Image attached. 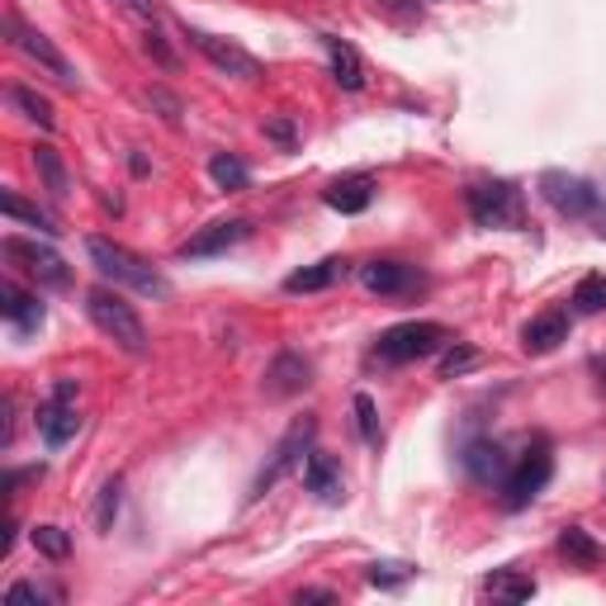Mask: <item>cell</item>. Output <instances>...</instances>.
Returning <instances> with one entry per match:
<instances>
[{
	"label": "cell",
	"mask_w": 606,
	"mask_h": 606,
	"mask_svg": "<svg viewBox=\"0 0 606 606\" xmlns=\"http://www.w3.org/2000/svg\"><path fill=\"white\" fill-rule=\"evenodd\" d=\"M86 313H90V323L100 327L119 350H129V356H148V350H152L148 323H142L138 309L119 290H109V284H95V290H86Z\"/></svg>",
	"instance_id": "obj_1"
},
{
	"label": "cell",
	"mask_w": 606,
	"mask_h": 606,
	"mask_svg": "<svg viewBox=\"0 0 606 606\" xmlns=\"http://www.w3.org/2000/svg\"><path fill=\"white\" fill-rule=\"evenodd\" d=\"M86 257H90V266L100 270L109 284H129V290L148 294V299H166L171 294V284L162 280V270H152L142 257H133V251L119 247V242H109V237H90Z\"/></svg>",
	"instance_id": "obj_2"
},
{
	"label": "cell",
	"mask_w": 606,
	"mask_h": 606,
	"mask_svg": "<svg viewBox=\"0 0 606 606\" xmlns=\"http://www.w3.org/2000/svg\"><path fill=\"white\" fill-rule=\"evenodd\" d=\"M441 346H451V327L432 323V317H412V323H398L389 332H379L375 356L385 365H412V360L436 356Z\"/></svg>",
	"instance_id": "obj_3"
},
{
	"label": "cell",
	"mask_w": 606,
	"mask_h": 606,
	"mask_svg": "<svg viewBox=\"0 0 606 606\" xmlns=\"http://www.w3.org/2000/svg\"><path fill=\"white\" fill-rule=\"evenodd\" d=\"M550 474H554V455H550V445H545V441L526 445V455H517V459H512V469H507V478H502V507H512V512L531 507V502L540 498V493H545Z\"/></svg>",
	"instance_id": "obj_4"
},
{
	"label": "cell",
	"mask_w": 606,
	"mask_h": 606,
	"mask_svg": "<svg viewBox=\"0 0 606 606\" xmlns=\"http://www.w3.org/2000/svg\"><path fill=\"white\" fill-rule=\"evenodd\" d=\"M313 436H317V418H299V422L290 426V432L280 436V445H275V451H270L266 469L257 474V484H251V493H247V498H251V502H257V498H266V493L275 488L284 474H294V469L303 465V459L313 455Z\"/></svg>",
	"instance_id": "obj_5"
},
{
	"label": "cell",
	"mask_w": 606,
	"mask_h": 606,
	"mask_svg": "<svg viewBox=\"0 0 606 606\" xmlns=\"http://www.w3.org/2000/svg\"><path fill=\"white\" fill-rule=\"evenodd\" d=\"M465 204H469V218L478 228H521V190L512 181H478L465 190Z\"/></svg>",
	"instance_id": "obj_6"
},
{
	"label": "cell",
	"mask_w": 606,
	"mask_h": 606,
	"mask_svg": "<svg viewBox=\"0 0 606 606\" xmlns=\"http://www.w3.org/2000/svg\"><path fill=\"white\" fill-rule=\"evenodd\" d=\"M0 251H6V261L20 266L24 275L39 284V290H67V284H72V266L62 261L47 242H29V237H14L10 232L6 242H0Z\"/></svg>",
	"instance_id": "obj_7"
},
{
	"label": "cell",
	"mask_w": 606,
	"mask_h": 606,
	"mask_svg": "<svg viewBox=\"0 0 606 606\" xmlns=\"http://www.w3.org/2000/svg\"><path fill=\"white\" fill-rule=\"evenodd\" d=\"M6 34H10V43L20 47V53H24L29 62H34L39 72L53 76L57 86H67V90L82 86V76H76V67H72V62L57 53V43L47 39V34H39V29H29V24L20 20V14H6Z\"/></svg>",
	"instance_id": "obj_8"
},
{
	"label": "cell",
	"mask_w": 606,
	"mask_h": 606,
	"mask_svg": "<svg viewBox=\"0 0 606 606\" xmlns=\"http://www.w3.org/2000/svg\"><path fill=\"white\" fill-rule=\"evenodd\" d=\"M540 195H545L550 209L564 214V218H587V214H597V204H602V190L593 181H583V175H569V171L540 175Z\"/></svg>",
	"instance_id": "obj_9"
},
{
	"label": "cell",
	"mask_w": 606,
	"mask_h": 606,
	"mask_svg": "<svg viewBox=\"0 0 606 606\" xmlns=\"http://www.w3.org/2000/svg\"><path fill=\"white\" fill-rule=\"evenodd\" d=\"M76 432H82V418H76V379H57L53 398L39 408V436L47 451H62Z\"/></svg>",
	"instance_id": "obj_10"
},
{
	"label": "cell",
	"mask_w": 606,
	"mask_h": 606,
	"mask_svg": "<svg viewBox=\"0 0 606 606\" xmlns=\"http://www.w3.org/2000/svg\"><path fill=\"white\" fill-rule=\"evenodd\" d=\"M185 39L199 47L204 57L214 62V67L223 72V76H237V82H257L261 76V62L247 53L242 43H232V39H218V34H209V29H190L185 24Z\"/></svg>",
	"instance_id": "obj_11"
},
{
	"label": "cell",
	"mask_w": 606,
	"mask_h": 606,
	"mask_svg": "<svg viewBox=\"0 0 606 606\" xmlns=\"http://www.w3.org/2000/svg\"><path fill=\"white\" fill-rule=\"evenodd\" d=\"M251 223L247 218H223V223H209V228H199L190 242H181V257L185 261H204V257H223L228 247L247 242Z\"/></svg>",
	"instance_id": "obj_12"
},
{
	"label": "cell",
	"mask_w": 606,
	"mask_h": 606,
	"mask_svg": "<svg viewBox=\"0 0 606 606\" xmlns=\"http://www.w3.org/2000/svg\"><path fill=\"white\" fill-rule=\"evenodd\" d=\"M360 280L379 299H403L412 290H422V275L403 261H370V266H360Z\"/></svg>",
	"instance_id": "obj_13"
},
{
	"label": "cell",
	"mask_w": 606,
	"mask_h": 606,
	"mask_svg": "<svg viewBox=\"0 0 606 606\" xmlns=\"http://www.w3.org/2000/svg\"><path fill=\"white\" fill-rule=\"evenodd\" d=\"M313 385V360L299 356V350H284V356L270 360L266 370V398H294Z\"/></svg>",
	"instance_id": "obj_14"
},
{
	"label": "cell",
	"mask_w": 606,
	"mask_h": 606,
	"mask_svg": "<svg viewBox=\"0 0 606 606\" xmlns=\"http://www.w3.org/2000/svg\"><path fill=\"white\" fill-rule=\"evenodd\" d=\"M0 313H6V323L14 327V332H39L43 327V317H47V309H43V299L39 294H29V290H20L14 280H0Z\"/></svg>",
	"instance_id": "obj_15"
},
{
	"label": "cell",
	"mask_w": 606,
	"mask_h": 606,
	"mask_svg": "<svg viewBox=\"0 0 606 606\" xmlns=\"http://www.w3.org/2000/svg\"><path fill=\"white\" fill-rule=\"evenodd\" d=\"M323 204L337 214H365L375 204V175L370 171H356V175H342L323 190Z\"/></svg>",
	"instance_id": "obj_16"
},
{
	"label": "cell",
	"mask_w": 606,
	"mask_h": 606,
	"mask_svg": "<svg viewBox=\"0 0 606 606\" xmlns=\"http://www.w3.org/2000/svg\"><path fill=\"white\" fill-rule=\"evenodd\" d=\"M465 469H469L474 484H498L502 488L507 469H512V455H507L498 441H469L465 445Z\"/></svg>",
	"instance_id": "obj_17"
},
{
	"label": "cell",
	"mask_w": 606,
	"mask_h": 606,
	"mask_svg": "<svg viewBox=\"0 0 606 606\" xmlns=\"http://www.w3.org/2000/svg\"><path fill=\"white\" fill-rule=\"evenodd\" d=\"M303 484H309V493H317V502H327V507H337L346 498V478L337 469V459L323 455V451H313L303 459Z\"/></svg>",
	"instance_id": "obj_18"
},
{
	"label": "cell",
	"mask_w": 606,
	"mask_h": 606,
	"mask_svg": "<svg viewBox=\"0 0 606 606\" xmlns=\"http://www.w3.org/2000/svg\"><path fill=\"white\" fill-rule=\"evenodd\" d=\"M560 342H569V313H540V317H531V323L521 327V346L531 350V356H550Z\"/></svg>",
	"instance_id": "obj_19"
},
{
	"label": "cell",
	"mask_w": 606,
	"mask_h": 606,
	"mask_svg": "<svg viewBox=\"0 0 606 606\" xmlns=\"http://www.w3.org/2000/svg\"><path fill=\"white\" fill-rule=\"evenodd\" d=\"M323 47H327V62H332V82H337L342 90H360L365 86V62H360L356 47H350L346 39H337V34H323Z\"/></svg>",
	"instance_id": "obj_20"
},
{
	"label": "cell",
	"mask_w": 606,
	"mask_h": 606,
	"mask_svg": "<svg viewBox=\"0 0 606 606\" xmlns=\"http://www.w3.org/2000/svg\"><path fill=\"white\" fill-rule=\"evenodd\" d=\"M346 275V261H337V257H327V261H317V266H303V270H294L290 280H284V290L290 294H317V290H332Z\"/></svg>",
	"instance_id": "obj_21"
},
{
	"label": "cell",
	"mask_w": 606,
	"mask_h": 606,
	"mask_svg": "<svg viewBox=\"0 0 606 606\" xmlns=\"http://www.w3.org/2000/svg\"><path fill=\"white\" fill-rule=\"evenodd\" d=\"M34 171H39V181H43V190L53 199H67L72 195V175H67V162H62V152L57 148H34Z\"/></svg>",
	"instance_id": "obj_22"
},
{
	"label": "cell",
	"mask_w": 606,
	"mask_h": 606,
	"mask_svg": "<svg viewBox=\"0 0 606 606\" xmlns=\"http://www.w3.org/2000/svg\"><path fill=\"white\" fill-rule=\"evenodd\" d=\"M560 554H564L569 564H578V569H597L606 560V550L583 531V526H569V531L560 535Z\"/></svg>",
	"instance_id": "obj_23"
},
{
	"label": "cell",
	"mask_w": 606,
	"mask_h": 606,
	"mask_svg": "<svg viewBox=\"0 0 606 606\" xmlns=\"http://www.w3.org/2000/svg\"><path fill=\"white\" fill-rule=\"evenodd\" d=\"M0 209H6V218H14V223H29V228L43 232V237H57V232H62L53 214H43L39 204H24L20 195H14V190H6V195H0Z\"/></svg>",
	"instance_id": "obj_24"
},
{
	"label": "cell",
	"mask_w": 606,
	"mask_h": 606,
	"mask_svg": "<svg viewBox=\"0 0 606 606\" xmlns=\"http://www.w3.org/2000/svg\"><path fill=\"white\" fill-rule=\"evenodd\" d=\"M119 507H123V478L115 474V478H109V484L100 488V498H95V531H100V535L115 531Z\"/></svg>",
	"instance_id": "obj_25"
},
{
	"label": "cell",
	"mask_w": 606,
	"mask_h": 606,
	"mask_svg": "<svg viewBox=\"0 0 606 606\" xmlns=\"http://www.w3.org/2000/svg\"><path fill=\"white\" fill-rule=\"evenodd\" d=\"M29 540H34V550L43 554V560H53V564L72 560V535L62 531V526H34V531H29Z\"/></svg>",
	"instance_id": "obj_26"
},
{
	"label": "cell",
	"mask_w": 606,
	"mask_h": 606,
	"mask_svg": "<svg viewBox=\"0 0 606 606\" xmlns=\"http://www.w3.org/2000/svg\"><path fill=\"white\" fill-rule=\"evenodd\" d=\"M488 593L502 597V602H531V597H535V578L502 569V573H493V578H488Z\"/></svg>",
	"instance_id": "obj_27"
},
{
	"label": "cell",
	"mask_w": 606,
	"mask_h": 606,
	"mask_svg": "<svg viewBox=\"0 0 606 606\" xmlns=\"http://www.w3.org/2000/svg\"><path fill=\"white\" fill-rule=\"evenodd\" d=\"M573 313H583V317H593L606 309V275H583L578 284H573Z\"/></svg>",
	"instance_id": "obj_28"
},
{
	"label": "cell",
	"mask_w": 606,
	"mask_h": 606,
	"mask_svg": "<svg viewBox=\"0 0 606 606\" xmlns=\"http://www.w3.org/2000/svg\"><path fill=\"white\" fill-rule=\"evenodd\" d=\"M10 100H14V109H24V119H34L39 129H53V123H57L53 105H47L39 90H29V86H10Z\"/></svg>",
	"instance_id": "obj_29"
},
{
	"label": "cell",
	"mask_w": 606,
	"mask_h": 606,
	"mask_svg": "<svg viewBox=\"0 0 606 606\" xmlns=\"http://www.w3.org/2000/svg\"><path fill=\"white\" fill-rule=\"evenodd\" d=\"M209 181L218 185V190H247L251 185V171L237 162V156H228V152H218L214 162H209Z\"/></svg>",
	"instance_id": "obj_30"
},
{
	"label": "cell",
	"mask_w": 606,
	"mask_h": 606,
	"mask_svg": "<svg viewBox=\"0 0 606 606\" xmlns=\"http://www.w3.org/2000/svg\"><path fill=\"white\" fill-rule=\"evenodd\" d=\"M474 365H478V350L465 346V342H451V350H445L441 365H436V375L441 379H459V375H469Z\"/></svg>",
	"instance_id": "obj_31"
},
{
	"label": "cell",
	"mask_w": 606,
	"mask_h": 606,
	"mask_svg": "<svg viewBox=\"0 0 606 606\" xmlns=\"http://www.w3.org/2000/svg\"><path fill=\"white\" fill-rule=\"evenodd\" d=\"M356 422H360V441L365 445H379V412H375V398L370 393H356Z\"/></svg>",
	"instance_id": "obj_32"
},
{
	"label": "cell",
	"mask_w": 606,
	"mask_h": 606,
	"mask_svg": "<svg viewBox=\"0 0 606 606\" xmlns=\"http://www.w3.org/2000/svg\"><path fill=\"white\" fill-rule=\"evenodd\" d=\"M375 587H403L408 578H412V564H393V560H385V564H370V573H365Z\"/></svg>",
	"instance_id": "obj_33"
},
{
	"label": "cell",
	"mask_w": 606,
	"mask_h": 606,
	"mask_svg": "<svg viewBox=\"0 0 606 606\" xmlns=\"http://www.w3.org/2000/svg\"><path fill=\"white\" fill-rule=\"evenodd\" d=\"M148 105H152V109H162V119L171 123V129H175V123H181V100H175V95H171V90H162V86H152V90H148Z\"/></svg>",
	"instance_id": "obj_34"
},
{
	"label": "cell",
	"mask_w": 606,
	"mask_h": 606,
	"mask_svg": "<svg viewBox=\"0 0 606 606\" xmlns=\"http://www.w3.org/2000/svg\"><path fill=\"white\" fill-rule=\"evenodd\" d=\"M142 47H148V57H156L166 72H175V53L166 47V39L156 34V24H148V34H142Z\"/></svg>",
	"instance_id": "obj_35"
},
{
	"label": "cell",
	"mask_w": 606,
	"mask_h": 606,
	"mask_svg": "<svg viewBox=\"0 0 606 606\" xmlns=\"http://www.w3.org/2000/svg\"><path fill=\"white\" fill-rule=\"evenodd\" d=\"M20 597H29V602H47L53 593H47V587H39V583H14V587H10V602H20Z\"/></svg>",
	"instance_id": "obj_36"
},
{
	"label": "cell",
	"mask_w": 606,
	"mask_h": 606,
	"mask_svg": "<svg viewBox=\"0 0 606 606\" xmlns=\"http://www.w3.org/2000/svg\"><path fill=\"white\" fill-rule=\"evenodd\" d=\"M266 133L275 138V142H284V148H290V142H294V123H290V119H275V123H266Z\"/></svg>",
	"instance_id": "obj_37"
},
{
	"label": "cell",
	"mask_w": 606,
	"mask_h": 606,
	"mask_svg": "<svg viewBox=\"0 0 606 606\" xmlns=\"http://www.w3.org/2000/svg\"><path fill=\"white\" fill-rule=\"evenodd\" d=\"M299 602H337V593H327V587H303Z\"/></svg>",
	"instance_id": "obj_38"
},
{
	"label": "cell",
	"mask_w": 606,
	"mask_h": 606,
	"mask_svg": "<svg viewBox=\"0 0 606 606\" xmlns=\"http://www.w3.org/2000/svg\"><path fill=\"white\" fill-rule=\"evenodd\" d=\"M597 375H602V389H606V356L597 360Z\"/></svg>",
	"instance_id": "obj_39"
},
{
	"label": "cell",
	"mask_w": 606,
	"mask_h": 606,
	"mask_svg": "<svg viewBox=\"0 0 606 606\" xmlns=\"http://www.w3.org/2000/svg\"><path fill=\"white\" fill-rule=\"evenodd\" d=\"M597 209H602V232H606V195H602V204H597Z\"/></svg>",
	"instance_id": "obj_40"
}]
</instances>
